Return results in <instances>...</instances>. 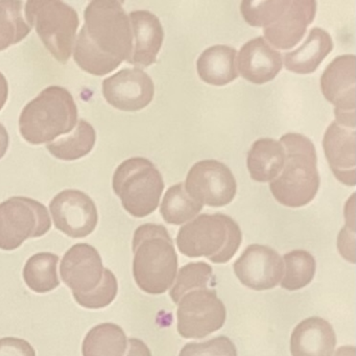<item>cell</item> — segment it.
<instances>
[{"label": "cell", "instance_id": "obj_1", "mask_svg": "<svg viewBox=\"0 0 356 356\" xmlns=\"http://www.w3.org/2000/svg\"><path fill=\"white\" fill-rule=\"evenodd\" d=\"M84 18L74 49V62L88 74L106 76L131 57L130 19L116 0H93L85 9Z\"/></svg>", "mask_w": 356, "mask_h": 356}, {"label": "cell", "instance_id": "obj_2", "mask_svg": "<svg viewBox=\"0 0 356 356\" xmlns=\"http://www.w3.org/2000/svg\"><path fill=\"white\" fill-rule=\"evenodd\" d=\"M133 276L141 291L161 295L172 286L178 273V256L165 227L139 226L133 237Z\"/></svg>", "mask_w": 356, "mask_h": 356}, {"label": "cell", "instance_id": "obj_3", "mask_svg": "<svg viewBox=\"0 0 356 356\" xmlns=\"http://www.w3.org/2000/svg\"><path fill=\"white\" fill-rule=\"evenodd\" d=\"M285 151L282 172L270 184V193L281 205L298 208L309 204L320 187L316 152L307 137L289 133L280 138Z\"/></svg>", "mask_w": 356, "mask_h": 356}, {"label": "cell", "instance_id": "obj_4", "mask_svg": "<svg viewBox=\"0 0 356 356\" xmlns=\"http://www.w3.org/2000/svg\"><path fill=\"white\" fill-rule=\"evenodd\" d=\"M76 122L78 107L72 93L63 87L51 86L24 108L19 131L24 140L39 145L72 132Z\"/></svg>", "mask_w": 356, "mask_h": 356}, {"label": "cell", "instance_id": "obj_5", "mask_svg": "<svg viewBox=\"0 0 356 356\" xmlns=\"http://www.w3.org/2000/svg\"><path fill=\"white\" fill-rule=\"evenodd\" d=\"M241 230L230 216L201 214L181 227L177 245L187 257H206L214 264H226L238 250Z\"/></svg>", "mask_w": 356, "mask_h": 356}, {"label": "cell", "instance_id": "obj_6", "mask_svg": "<svg viewBox=\"0 0 356 356\" xmlns=\"http://www.w3.org/2000/svg\"><path fill=\"white\" fill-rule=\"evenodd\" d=\"M112 186L127 212L135 218H145L159 206L164 181L153 162L136 157L116 168Z\"/></svg>", "mask_w": 356, "mask_h": 356}, {"label": "cell", "instance_id": "obj_7", "mask_svg": "<svg viewBox=\"0 0 356 356\" xmlns=\"http://www.w3.org/2000/svg\"><path fill=\"white\" fill-rule=\"evenodd\" d=\"M24 11L26 22L36 29L47 51L58 62L66 63L74 51L80 26L76 10L58 0H30Z\"/></svg>", "mask_w": 356, "mask_h": 356}, {"label": "cell", "instance_id": "obj_8", "mask_svg": "<svg viewBox=\"0 0 356 356\" xmlns=\"http://www.w3.org/2000/svg\"><path fill=\"white\" fill-rule=\"evenodd\" d=\"M49 210L40 202L12 197L0 204V249L13 251L29 238L43 236L51 230Z\"/></svg>", "mask_w": 356, "mask_h": 356}, {"label": "cell", "instance_id": "obj_9", "mask_svg": "<svg viewBox=\"0 0 356 356\" xmlns=\"http://www.w3.org/2000/svg\"><path fill=\"white\" fill-rule=\"evenodd\" d=\"M178 332L184 339H203L220 330L226 321V307L216 291H189L179 301Z\"/></svg>", "mask_w": 356, "mask_h": 356}, {"label": "cell", "instance_id": "obj_10", "mask_svg": "<svg viewBox=\"0 0 356 356\" xmlns=\"http://www.w3.org/2000/svg\"><path fill=\"white\" fill-rule=\"evenodd\" d=\"M184 185L193 199L210 207L228 205L237 191L230 168L213 159L197 162L187 174Z\"/></svg>", "mask_w": 356, "mask_h": 356}, {"label": "cell", "instance_id": "obj_11", "mask_svg": "<svg viewBox=\"0 0 356 356\" xmlns=\"http://www.w3.org/2000/svg\"><path fill=\"white\" fill-rule=\"evenodd\" d=\"M56 228L72 238H83L97 228V206L81 191L67 189L58 193L49 204Z\"/></svg>", "mask_w": 356, "mask_h": 356}, {"label": "cell", "instance_id": "obj_12", "mask_svg": "<svg viewBox=\"0 0 356 356\" xmlns=\"http://www.w3.org/2000/svg\"><path fill=\"white\" fill-rule=\"evenodd\" d=\"M155 85L140 68H124L103 82V95L108 104L122 111H140L151 104Z\"/></svg>", "mask_w": 356, "mask_h": 356}, {"label": "cell", "instance_id": "obj_13", "mask_svg": "<svg viewBox=\"0 0 356 356\" xmlns=\"http://www.w3.org/2000/svg\"><path fill=\"white\" fill-rule=\"evenodd\" d=\"M234 272L245 286L254 291H268L282 280L284 264L272 248L251 245L234 262Z\"/></svg>", "mask_w": 356, "mask_h": 356}, {"label": "cell", "instance_id": "obj_14", "mask_svg": "<svg viewBox=\"0 0 356 356\" xmlns=\"http://www.w3.org/2000/svg\"><path fill=\"white\" fill-rule=\"evenodd\" d=\"M104 270L101 255L88 243L72 245L60 266L62 280L76 293L95 291L103 280Z\"/></svg>", "mask_w": 356, "mask_h": 356}, {"label": "cell", "instance_id": "obj_15", "mask_svg": "<svg viewBox=\"0 0 356 356\" xmlns=\"http://www.w3.org/2000/svg\"><path fill=\"white\" fill-rule=\"evenodd\" d=\"M316 13L314 0H289L280 15L264 29V40L278 49H291L305 35Z\"/></svg>", "mask_w": 356, "mask_h": 356}, {"label": "cell", "instance_id": "obj_16", "mask_svg": "<svg viewBox=\"0 0 356 356\" xmlns=\"http://www.w3.org/2000/svg\"><path fill=\"white\" fill-rule=\"evenodd\" d=\"M321 91L334 112L355 113V56L335 58L323 72Z\"/></svg>", "mask_w": 356, "mask_h": 356}, {"label": "cell", "instance_id": "obj_17", "mask_svg": "<svg viewBox=\"0 0 356 356\" xmlns=\"http://www.w3.org/2000/svg\"><path fill=\"white\" fill-rule=\"evenodd\" d=\"M323 147L335 178L347 186L355 185V129L333 122L327 128Z\"/></svg>", "mask_w": 356, "mask_h": 356}, {"label": "cell", "instance_id": "obj_18", "mask_svg": "<svg viewBox=\"0 0 356 356\" xmlns=\"http://www.w3.org/2000/svg\"><path fill=\"white\" fill-rule=\"evenodd\" d=\"M236 70L248 82L266 84L274 80L282 70V57L264 37H257L241 47L237 56Z\"/></svg>", "mask_w": 356, "mask_h": 356}, {"label": "cell", "instance_id": "obj_19", "mask_svg": "<svg viewBox=\"0 0 356 356\" xmlns=\"http://www.w3.org/2000/svg\"><path fill=\"white\" fill-rule=\"evenodd\" d=\"M134 44L128 63L149 67L155 63L161 49L164 31L157 16L145 10L131 12L129 15Z\"/></svg>", "mask_w": 356, "mask_h": 356}, {"label": "cell", "instance_id": "obj_20", "mask_svg": "<svg viewBox=\"0 0 356 356\" xmlns=\"http://www.w3.org/2000/svg\"><path fill=\"white\" fill-rule=\"evenodd\" d=\"M335 345L337 337L332 326L318 316L302 321L291 333L293 356H332Z\"/></svg>", "mask_w": 356, "mask_h": 356}, {"label": "cell", "instance_id": "obj_21", "mask_svg": "<svg viewBox=\"0 0 356 356\" xmlns=\"http://www.w3.org/2000/svg\"><path fill=\"white\" fill-rule=\"evenodd\" d=\"M332 49L333 41L330 35L323 29L314 28L302 47L285 54V68L295 74H312Z\"/></svg>", "mask_w": 356, "mask_h": 356}, {"label": "cell", "instance_id": "obj_22", "mask_svg": "<svg viewBox=\"0 0 356 356\" xmlns=\"http://www.w3.org/2000/svg\"><path fill=\"white\" fill-rule=\"evenodd\" d=\"M236 49L228 45H214L206 49L197 61V72L206 84L225 86L236 80Z\"/></svg>", "mask_w": 356, "mask_h": 356}, {"label": "cell", "instance_id": "obj_23", "mask_svg": "<svg viewBox=\"0 0 356 356\" xmlns=\"http://www.w3.org/2000/svg\"><path fill=\"white\" fill-rule=\"evenodd\" d=\"M284 162L282 143L272 138L258 139L248 154V170L256 182H272L282 172Z\"/></svg>", "mask_w": 356, "mask_h": 356}, {"label": "cell", "instance_id": "obj_24", "mask_svg": "<svg viewBox=\"0 0 356 356\" xmlns=\"http://www.w3.org/2000/svg\"><path fill=\"white\" fill-rule=\"evenodd\" d=\"M128 339L122 327L104 323L93 327L82 345L83 356H124Z\"/></svg>", "mask_w": 356, "mask_h": 356}, {"label": "cell", "instance_id": "obj_25", "mask_svg": "<svg viewBox=\"0 0 356 356\" xmlns=\"http://www.w3.org/2000/svg\"><path fill=\"white\" fill-rule=\"evenodd\" d=\"M95 140L97 134L93 127L81 120L74 133L59 140L47 143V149L58 159L72 161L88 155L95 147Z\"/></svg>", "mask_w": 356, "mask_h": 356}, {"label": "cell", "instance_id": "obj_26", "mask_svg": "<svg viewBox=\"0 0 356 356\" xmlns=\"http://www.w3.org/2000/svg\"><path fill=\"white\" fill-rule=\"evenodd\" d=\"M59 257L51 253H38L26 261L24 278L26 285L35 293H44L60 285L57 266Z\"/></svg>", "mask_w": 356, "mask_h": 356}, {"label": "cell", "instance_id": "obj_27", "mask_svg": "<svg viewBox=\"0 0 356 356\" xmlns=\"http://www.w3.org/2000/svg\"><path fill=\"white\" fill-rule=\"evenodd\" d=\"M203 206L187 193L184 183H178L170 187L164 195L160 213L168 224L182 225L193 220Z\"/></svg>", "mask_w": 356, "mask_h": 356}, {"label": "cell", "instance_id": "obj_28", "mask_svg": "<svg viewBox=\"0 0 356 356\" xmlns=\"http://www.w3.org/2000/svg\"><path fill=\"white\" fill-rule=\"evenodd\" d=\"M22 1L0 0V51L22 42L32 28L22 15Z\"/></svg>", "mask_w": 356, "mask_h": 356}, {"label": "cell", "instance_id": "obj_29", "mask_svg": "<svg viewBox=\"0 0 356 356\" xmlns=\"http://www.w3.org/2000/svg\"><path fill=\"white\" fill-rule=\"evenodd\" d=\"M285 270L280 284L287 291H298L307 286L316 274V260L305 250H295L285 254Z\"/></svg>", "mask_w": 356, "mask_h": 356}, {"label": "cell", "instance_id": "obj_30", "mask_svg": "<svg viewBox=\"0 0 356 356\" xmlns=\"http://www.w3.org/2000/svg\"><path fill=\"white\" fill-rule=\"evenodd\" d=\"M212 278V268L206 262H191L179 270L175 284L170 287V296L178 304L181 298L189 291L208 289Z\"/></svg>", "mask_w": 356, "mask_h": 356}, {"label": "cell", "instance_id": "obj_31", "mask_svg": "<svg viewBox=\"0 0 356 356\" xmlns=\"http://www.w3.org/2000/svg\"><path fill=\"white\" fill-rule=\"evenodd\" d=\"M287 1L289 0H243L241 3V13L249 26L264 29L280 15L286 7Z\"/></svg>", "mask_w": 356, "mask_h": 356}, {"label": "cell", "instance_id": "obj_32", "mask_svg": "<svg viewBox=\"0 0 356 356\" xmlns=\"http://www.w3.org/2000/svg\"><path fill=\"white\" fill-rule=\"evenodd\" d=\"M118 284L115 275L109 270H104L103 280L101 284L87 293H74V300L85 308L99 309L110 305L118 295Z\"/></svg>", "mask_w": 356, "mask_h": 356}, {"label": "cell", "instance_id": "obj_33", "mask_svg": "<svg viewBox=\"0 0 356 356\" xmlns=\"http://www.w3.org/2000/svg\"><path fill=\"white\" fill-rule=\"evenodd\" d=\"M179 356H237V350L229 337L220 335L204 343H186Z\"/></svg>", "mask_w": 356, "mask_h": 356}, {"label": "cell", "instance_id": "obj_34", "mask_svg": "<svg viewBox=\"0 0 356 356\" xmlns=\"http://www.w3.org/2000/svg\"><path fill=\"white\" fill-rule=\"evenodd\" d=\"M354 197L348 200L345 206L346 225L337 236V249L348 261L355 262V203Z\"/></svg>", "mask_w": 356, "mask_h": 356}, {"label": "cell", "instance_id": "obj_35", "mask_svg": "<svg viewBox=\"0 0 356 356\" xmlns=\"http://www.w3.org/2000/svg\"><path fill=\"white\" fill-rule=\"evenodd\" d=\"M0 356H36L30 343L16 337L0 339Z\"/></svg>", "mask_w": 356, "mask_h": 356}, {"label": "cell", "instance_id": "obj_36", "mask_svg": "<svg viewBox=\"0 0 356 356\" xmlns=\"http://www.w3.org/2000/svg\"><path fill=\"white\" fill-rule=\"evenodd\" d=\"M124 356H152L151 350L143 341L130 339Z\"/></svg>", "mask_w": 356, "mask_h": 356}, {"label": "cell", "instance_id": "obj_37", "mask_svg": "<svg viewBox=\"0 0 356 356\" xmlns=\"http://www.w3.org/2000/svg\"><path fill=\"white\" fill-rule=\"evenodd\" d=\"M8 95H9L8 81L3 72H0V110L5 107L8 101Z\"/></svg>", "mask_w": 356, "mask_h": 356}, {"label": "cell", "instance_id": "obj_38", "mask_svg": "<svg viewBox=\"0 0 356 356\" xmlns=\"http://www.w3.org/2000/svg\"><path fill=\"white\" fill-rule=\"evenodd\" d=\"M9 134L3 124H0V159L7 153L9 147Z\"/></svg>", "mask_w": 356, "mask_h": 356}, {"label": "cell", "instance_id": "obj_39", "mask_svg": "<svg viewBox=\"0 0 356 356\" xmlns=\"http://www.w3.org/2000/svg\"><path fill=\"white\" fill-rule=\"evenodd\" d=\"M333 356H355V348L353 346H343L337 349Z\"/></svg>", "mask_w": 356, "mask_h": 356}]
</instances>
